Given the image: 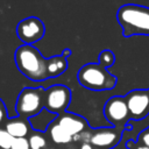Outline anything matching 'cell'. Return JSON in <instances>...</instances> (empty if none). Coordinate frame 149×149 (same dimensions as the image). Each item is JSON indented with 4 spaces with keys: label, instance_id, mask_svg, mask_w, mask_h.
Returning <instances> with one entry per match:
<instances>
[{
    "label": "cell",
    "instance_id": "6da1fadb",
    "mask_svg": "<svg viewBox=\"0 0 149 149\" xmlns=\"http://www.w3.org/2000/svg\"><path fill=\"white\" fill-rule=\"evenodd\" d=\"M15 64L19 71L33 81H42L48 78L47 58L33 45L22 44L15 51Z\"/></svg>",
    "mask_w": 149,
    "mask_h": 149
},
{
    "label": "cell",
    "instance_id": "7a4b0ae2",
    "mask_svg": "<svg viewBox=\"0 0 149 149\" xmlns=\"http://www.w3.org/2000/svg\"><path fill=\"white\" fill-rule=\"evenodd\" d=\"M118 22L122 28V35L149 36V8L140 5L127 3L121 6L116 13Z\"/></svg>",
    "mask_w": 149,
    "mask_h": 149
},
{
    "label": "cell",
    "instance_id": "3957f363",
    "mask_svg": "<svg viewBox=\"0 0 149 149\" xmlns=\"http://www.w3.org/2000/svg\"><path fill=\"white\" fill-rule=\"evenodd\" d=\"M78 83L91 91H108L115 87L118 78L99 63H87L77 73Z\"/></svg>",
    "mask_w": 149,
    "mask_h": 149
},
{
    "label": "cell",
    "instance_id": "277c9868",
    "mask_svg": "<svg viewBox=\"0 0 149 149\" xmlns=\"http://www.w3.org/2000/svg\"><path fill=\"white\" fill-rule=\"evenodd\" d=\"M44 92L42 87H26L16 99L15 109L17 116L31 119L44 109Z\"/></svg>",
    "mask_w": 149,
    "mask_h": 149
},
{
    "label": "cell",
    "instance_id": "5b68a950",
    "mask_svg": "<svg viewBox=\"0 0 149 149\" xmlns=\"http://www.w3.org/2000/svg\"><path fill=\"white\" fill-rule=\"evenodd\" d=\"M104 116L112 127L126 129V126L130 121L126 98L122 95H114L109 98L104 106Z\"/></svg>",
    "mask_w": 149,
    "mask_h": 149
},
{
    "label": "cell",
    "instance_id": "8992f818",
    "mask_svg": "<svg viewBox=\"0 0 149 149\" xmlns=\"http://www.w3.org/2000/svg\"><path fill=\"white\" fill-rule=\"evenodd\" d=\"M71 102V90L65 85H52L44 92V109L61 115Z\"/></svg>",
    "mask_w": 149,
    "mask_h": 149
},
{
    "label": "cell",
    "instance_id": "52a82bcc",
    "mask_svg": "<svg viewBox=\"0 0 149 149\" xmlns=\"http://www.w3.org/2000/svg\"><path fill=\"white\" fill-rule=\"evenodd\" d=\"M16 34L17 37L23 42V44L33 45L44 36L45 26L38 17L29 16L17 23Z\"/></svg>",
    "mask_w": 149,
    "mask_h": 149
},
{
    "label": "cell",
    "instance_id": "ba28073f",
    "mask_svg": "<svg viewBox=\"0 0 149 149\" xmlns=\"http://www.w3.org/2000/svg\"><path fill=\"white\" fill-rule=\"evenodd\" d=\"M126 102L130 114V120H142L149 115V91L133 90L126 95Z\"/></svg>",
    "mask_w": 149,
    "mask_h": 149
},
{
    "label": "cell",
    "instance_id": "9c48e42d",
    "mask_svg": "<svg viewBox=\"0 0 149 149\" xmlns=\"http://www.w3.org/2000/svg\"><path fill=\"white\" fill-rule=\"evenodd\" d=\"M123 129L116 127L98 128L88 132V143L98 149H112L121 141Z\"/></svg>",
    "mask_w": 149,
    "mask_h": 149
},
{
    "label": "cell",
    "instance_id": "30bf717a",
    "mask_svg": "<svg viewBox=\"0 0 149 149\" xmlns=\"http://www.w3.org/2000/svg\"><path fill=\"white\" fill-rule=\"evenodd\" d=\"M56 122L59 126H62L73 137L81 135L86 130H88V123H87L86 119H84L83 116L74 114V113L65 112L61 115H57Z\"/></svg>",
    "mask_w": 149,
    "mask_h": 149
},
{
    "label": "cell",
    "instance_id": "8fae6325",
    "mask_svg": "<svg viewBox=\"0 0 149 149\" xmlns=\"http://www.w3.org/2000/svg\"><path fill=\"white\" fill-rule=\"evenodd\" d=\"M3 128L14 137H27L30 134L31 126L29 123L28 119L21 118V116H15V118H9L6 123L3 125Z\"/></svg>",
    "mask_w": 149,
    "mask_h": 149
},
{
    "label": "cell",
    "instance_id": "7c38bea8",
    "mask_svg": "<svg viewBox=\"0 0 149 149\" xmlns=\"http://www.w3.org/2000/svg\"><path fill=\"white\" fill-rule=\"evenodd\" d=\"M68 69V58L62 55L47 58V72L48 78H56L64 73Z\"/></svg>",
    "mask_w": 149,
    "mask_h": 149
},
{
    "label": "cell",
    "instance_id": "4fadbf2b",
    "mask_svg": "<svg viewBox=\"0 0 149 149\" xmlns=\"http://www.w3.org/2000/svg\"><path fill=\"white\" fill-rule=\"evenodd\" d=\"M47 132L49 133L50 139L57 144H66L73 140V136H71L62 126H59L56 122V119L50 123Z\"/></svg>",
    "mask_w": 149,
    "mask_h": 149
},
{
    "label": "cell",
    "instance_id": "5bb4252c",
    "mask_svg": "<svg viewBox=\"0 0 149 149\" xmlns=\"http://www.w3.org/2000/svg\"><path fill=\"white\" fill-rule=\"evenodd\" d=\"M28 142L30 149H45L47 148V140L41 132L33 130L31 134L28 136Z\"/></svg>",
    "mask_w": 149,
    "mask_h": 149
},
{
    "label": "cell",
    "instance_id": "9a60e30c",
    "mask_svg": "<svg viewBox=\"0 0 149 149\" xmlns=\"http://www.w3.org/2000/svg\"><path fill=\"white\" fill-rule=\"evenodd\" d=\"M114 62H115V56H114V54L111 50L106 49V50H102L99 54V62L98 63L102 68L108 69V68H111L114 64Z\"/></svg>",
    "mask_w": 149,
    "mask_h": 149
},
{
    "label": "cell",
    "instance_id": "2e32d148",
    "mask_svg": "<svg viewBox=\"0 0 149 149\" xmlns=\"http://www.w3.org/2000/svg\"><path fill=\"white\" fill-rule=\"evenodd\" d=\"M14 137L3 128L0 127V149H10Z\"/></svg>",
    "mask_w": 149,
    "mask_h": 149
},
{
    "label": "cell",
    "instance_id": "e0dca14e",
    "mask_svg": "<svg viewBox=\"0 0 149 149\" xmlns=\"http://www.w3.org/2000/svg\"><path fill=\"white\" fill-rule=\"evenodd\" d=\"M10 149H30V147H29V142H28V137H19V139H14Z\"/></svg>",
    "mask_w": 149,
    "mask_h": 149
},
{
    "label": "cell",
    "instance_id": "ac0fdd59",
    "mask_svg": "<svg viewBox=\"0 0 149 149\" xmlns=\"http://www.w3.org/2000/svg\"><path fill=\"white\" fill-rule=\"evenodd\" d=\"M8 119H9V118H8V113H7L6 105H5V102L0 99V127L3 126Z\"/></svg>",
    "mask_w": 149,
    "mask_h": 149
},
{
    "label": "cell",
    "instance_id": "d6986e66",
    "mask_svg": "<svg viewBox=\"0 0 149 149\" xmlns=\"http://www.w3.org/2000/svg\"><path fill=\"white\" fill-rule=\"evenodd\" d=\"M80 149H98V148H95V147H93L91 143H88V142H84L83 144H81V147H80Z\"/></svg>",
    "mask_w": 149,
    "mask_h": 149
},
{
    "label": "cell",
    "instance_id": "ffe728a7",
    "mask_svg": "<svg viewBox=\"0 0 149 149\" xmlns=\"http://www.w3.org/2000/svg\"><path fill=\"white\" fill-rule=\"evenodd\" d=\"M72 55V51L70 50V49H64L63 51H62V56H64L65 58H68L69 56H71Z\"/></svg>",
    "mask_w": 149,
    "mask_h": 149
},
{
    "label": "cell",
    "instance_id": "44dd1931",
    "mask_svg": "<svg viewBox=\"0 0 149 149\" xmlns=\"http://www.w3.org/2000/svg\"><path fill=\"white\" fill-rule=\"evenodd\" d=\"M134 149H149V147H146V146L139 144V146H136V148H134Z\"/></svg>",
    "mask_w": 149,
    "mask_h": 149
},
{
    "label": "cell",
    "instance_id": "7402d4cb",
    "mask_svg": "<svg viewBox=\"0 0 149 149\" xmlns=\"http://www.w3.org/2000/svg\"><path fill=\"white\" fill-rule=\"evenodd\" d=\"M148 91H149V90H148Z\"/></svg>",
    "mask_w": 149,
    "mask_h": 149
}]
</instances>
